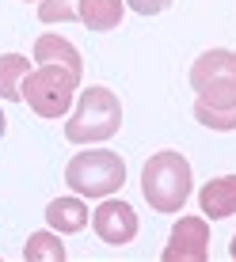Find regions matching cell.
Wrapping results in <instances>:
<instances>
[{"label": "cell", "instance_id": "cell-15", "mask_svg": "<svg viewBox=\"0 0 236 262\" xmlns=\"http://www.w3.org/2000/svg\"><path fill=\"white\" fill-rule=\"evenodd\" d=\"M194 118L206 125V129H217V133H229L236 129V106H225V111H210V106L194 103Z\"/></svg>", "mask_w": 236, "mask_h": 262}, {"label": "cell", "instance_id": "cell-3", "mask_svg": "<svg viewBox=\"0 0 236 262\" xmlns=\"http://www.w3.org/2000/svg\"><path fill=\"white\" fill-rule=\"evenodd\" d=\"M65 183L80 198H107L114 190H122L126 183V164L118 160V152L107 148H88L65 164Z\"/></svg>", "mask_w": 236, "mask_h": 262}, {"label": "cell", "instance_id": "cell-9", "mask_svg": "<svg viewBox=\"0 0 236 262\" xmlns=\"http://www.w3.org/2000/svg\"><path fill=\"white\" fill-rule=\"evenodd\" d=\"M34 61L38 65H57V69H69L72 76H84V61H80L76 46L61 34H42L34 42Z\"/></svg>", "mask_w": 236, "mask_h": 262}, {"label": "cell", "instance_id": "cell-8", "mask_svg": "<svg viewBox=\"0 0 236 262\" xmlns=\"http://www.w3.org/2000/svg\"><path fill=\"white\" fill-rule=\"evenodd\" d=\"M198 205L210 221H225V216L236 213V175H221L210 179V183L198 190Z\"/></svg>", "mask_w": 236, "mask_h": 262}, {"label": "cell", "instance_id": "cell-18", "mask_svg": "<svg viewBox=\"0 0 236 262\" xmlns=\"http://www.w3.org/2000/svg\"><path fill=\"white\" fill-rule=\"evenodd\" d=\"M229 255L236 258V236H232V243H229Z\"/></svg>", "mask_w": 236, "mask_h": 262}, {"label": "cell", "instance_id": "cell-6", "mask_svg": "<svg viewBox=\"0 0 236 262\" xmlns=\"http://www.w3.org/2000/svg\"><path fill=\"white\" fill-rule=\"evenodd\" d=\"M210 258V224L202 216H179L168 236L164 262H206Z\"/></svg>", "mask_w": 236, "mask_h": 262}, {"label": "cell", "instance_id": "cell-13", "mask_svg": "<svg viewBox=\"0 0 236 262\" xmlns=\"http://www.w3.org/2000/svg\"><path fill=\"white\" fill-rule=\"evenodd\" d=\"M23 258L27 262H65V243L57 239V232H34L23 243Z\"/></svg>", "mask_w": 236, "mask_h": 262}, {"label": "cell", "instance_id": "cell-7", "mask_svg": "<svg viewBox=\"0 0 236 262\" xmlns=\"http://www.w3.org/2000/svg\"><path fill=\"white\" fill-rule=\"evenodd\" d=\"M92 228L95 236L111 247H126L137 236V213H133L130 202H118V198H107L103 205L92 213Z\"/></svg>", "mask_w": 236, "mask_h": 262}, {"label": "cell", "instance_id": "cell-10", "mask_svg": "<svg viewBox=\"0 0 236 262\" xmlns=\"http://www.w3.org/2000/svg\"><path fill=\"white\" fill-rule=\"evenodd\" d=\"M46 224L57 236H76L88 228V205L80 198H53L46 205Z\"/></svg>", "mask_w": 236, "mask_h": 262}, {"label": "cell", "instance_id": "cell-12", "mask_svg": "<svg viewBox=\"0 0 236 262\" xmlns=\"http://www.w3.org/2000/svg\"><path fill=\"white\" fill-rule=\"evenodd\" d=\"M31 72V61L23 53H4L0 57V99L4 103H23V80Z\"/></svg>", "mask_w": 236, "mask_h": 262}, {"label": "cell", "instance_id": "cell-11", "mask_svg": "<svg viewBox=\"0 0 236 262\" xmlns=\"http://www.w3.org/2000/svg\"><path fill=\"white\" fill-rule=\"evenodd\" d=\"M122 12H126L122 0H80V8H76L80 23L88 31H118Z\"/></svg>", "mask_w": 236, "mask_h": 262}, {"label": "cell", "instance_id": "cell-5", "mask_svg": "<svg viewBox=\"0 0 236 262\" xmlns=\"http://www.w3.org/2000/svg\"><path fill=\"white\" fill-rule=\"evenodd\" d=\"M190 88L198 92V103L210 111L236 106V53L232 50H206L190 65Z\"/></svg>", "mask_w": 236, "mask_h": 262}, {"label": "cell", "instance_id": "cell-17", "mask_svg": "<svg viewBox=\"0 0 236 262\" xmlns=\"http://www.w3.org/2000/svg\"><path fill=\"white\" fill-rule=\"evenodd\" d=\"M4 129H8V118H4V111H0V137H4Z\"/></svg>", "mask_w": 236, "mask_h": 262}, {"label": "cell", "instance_id": "cell-14", "mask_svg": "<svg viewBox=\"0 0 236 262\" xmlns=\"http://www.w3.org/2000/svg\"><path fill=\"white\" fill-rule=\"evenodd\" d=\"M76 8H80V0H38V19L42 23H80Z\"/></svg>", "mask_w": 236, "mask_h": 262}, {"label": "cell", "instance_id": "cell-2", "mask_svg": "<svg viewBox=\"0 0 236 262\" xmlns=\"http://www.w3.org/2000/svg\"><path fill=\"white\" fill-rule=\"evenodd\" d=\"M122 125V103L111 88H88L80 92V103L65 122V137L72 144H99L111 141Z\"/></svg>", "mask_w": 236, "mask_h": 262}, {"label": "cell", "instance_id": "cell-16", "mask_svg": "<svg viewBox=\"0 0 236 262\" xmlns=\"http://www.w3.org/2000/svg\"><path fill=\"white\" fill-rule=\"evenodd\" d=\"M126 4H130L137 15H160V12L171 8V0H126Z\"/></svg>", "mask_w": 236, "mask_h": 262}, {"label": "cell", "instance_id": "cell-4", "mask_svg": "<svg viewBox=\"0 0 236 262\" xmlns=\"http://www.w3.org/2000/svg\"><path fill=\"white\" fill-rule=\"evenodd\" d=\"M80 88V76H72L69 69H57V65H38L34 72H27L23 80V99L38 118H65L69 106H72V95Z\"/></svg>", "mask_w": 236, "mask_h": 262}, {"label": "cell", "instance_id": "cell-1", "mask_svg": "<svg viewBox=\"0 0 236 262\" xmlns=\"http://www.w3.org/2000/svg\"><path fill=\"white\" fill-rule=\"evenodd\" d=\"M141 194L149 209L179 213L190 198V164L183 152H156L141 171Z\"/></svg>", "mask_w": 236, "mask_h": 262}]
</instances>
